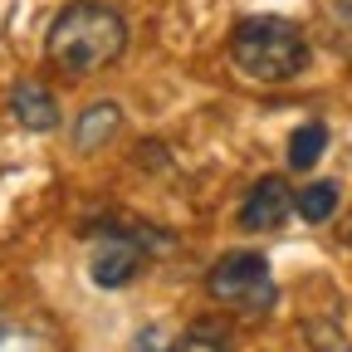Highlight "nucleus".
<instances>
[{
	"instance_id": "ddd939ff",
	"label": "nucleus",
	"mask_w": 352,
	"mask_h": 352,
	"mask_svg": "<svg viewBox=\"0 0 352 352\" xmlns=\"http://www.w3.org/2000/svg\"><path fill=\"white\" fill-rule=\"evenodd\" d=\"M342 240H347V245H352V226H347V235H342Z\"/></svg>"
},
{
	"instance_id": "6e6552de",
	"label": "nucleus",
	"mask_w": 352,
	"mask_h": 352,
	"mask_svg": "<svg viewBox=\"0 0 352 352\" xmlns=\"http://www.w3.org/2000/svg\"><path fill=\"white\" fill-rule=\"evenodd\" d=\"M323 152H328V127L323 122H303L294 138H289V166L294 171H308Z\"/></svg>"
},
{
	"instance_id": "0eeeda50",
	"label": "nucleus",
	"mask_w": 352,
	"mask_h": 352,
	"mask_svg": "<svg viewBox=\"0 0 352 352\" xmlns=\"http://www.w3.org/2000/svg\"><path fill=\"white\" fill-rule=\"evenodd\" d=\"M118 127H122V108L103 98V103H94V108L78 118V127H74V147L88 157V152H98L103 142H113V138H118Z\"/></svg>"
},
{
	"instance_id": "f03ea898",
	"label": "nucleus",
	"mask_w": 352,
	"mask_h": 352,
	"mask_svg": "<svg viewBox=\"0 0 352 352\" xmlns=\"http://www.w3.org/2000/svg\"><path fill=\"white\" fill-rule=\"evenodd\" d=\"M230 59L254 83H289L308 69V39L284 15H250L230 34Z\"/></svg>"
},
{
	"instance_id": "9d476101",
	"label": "nucleus",
	"mask_w": 352,
	"mask_h": 352,
	"mask_svg": "<svg viewBox=\"0 0 352 352\" xmlns=\"http://www.w3.org/2000/svg\"><path fill=\"white\" fill-rule=\"evenodd\" d=\"M171 352H230V333L220 328V323H210V318H196L186 328V338L176 342Z\"/></svg>"
},
{
	"instance_id": "1a4fd4ad",
	"label": "nucleus",
	"mask_w": 352,
	"mask_h": 352,
	"mask_svg": "<svg viewBox=\"0 0 352 352\" xmlns=\"http://www.w3.org/2000/svg\"><path fill=\"white\" fill-rule=\"evenodd\" d=\"M338 210V186L333 182H314L298 191V215L308 220V226H323V220H333Z\"/></svg>"
},
{
	"instance_id": "f257e3e1",
	"label": "nucleus",
	"mask_w": 352,
	"mask_h": 352,
	"mask_svg": "<svg viewBox=\"0 0 352 352\" xmlns=\"http://www.w3.org/2000/svg\"><path fill=\"white\" fill-rule=\"evenodd\" d=\"M127 50V20L103 6V0H74L64 6L44 34V54H50L54 69L83 78V74H98L108 64H118Z\"/></svg>"
},
{
	"instance_id": "423d86ee",
	"label": "nucleus",
	"mask_w": 352,
	"mask_h": 352,
	"mask_svg": "<svg viewBox=\"0 0 352 352\" xmlns=\"http://www.w3.org/2000/svg\"><path fill=\"white\" fill-rule=\"evenodd\" d=\"M10 113L25 132H50L59 127V103L50 88H39V83H15L10 88Z\"/></svg>"
},
{
	"instance_id": "f8f14e48",
	"label": "nucleus",
	"mask_w": 352,
	"mask_h": 352,
	"mask_svg": "<svg viewBox=\"0 0 352 352\" xmlns=\"http://www.w3.org/2000/svg\"><path fill=\"white\" fill-rule=\"evenodd\" d=\"M132 352H171V347H166V333L162 328H142L138 338H132Z\"/></svg>"
},
{
	"instance_id": "20e7f679",
	"label": "nucleus",
	"mask_w": 352,
	"mask_h": 352,
	"mask_svg": "<svg viewBox=\"0 0 352 352\" xmlns=\"http://www.w3.org/2000/svg\"><path fill=\"white\" fill-rule=\"evenodd\" d=\"M142 259H147V230L108 220L103 240L94 245V254H88V279H94L98 289H122L132 274L142 270Z\"/></svg>"
},
{
	"instance_id": "39448f33",
	"label": "nucleus",
	"mask_w": 352,
	"mask_h": 352,
	"mask_svg": "<svg viewBox=\"0 0 352 352\" xmlns=\"http://www.w3.org/2000/svg\"><path fill=\"white\" fill-rule=\"evenodd\" d=\"M298 196L289 191V182H279V176H259V182L250 186V196L240 201V226L254 235V230H279L284 220L294 215Z\"/></svg>"
},
{
	"instance_id": "9b49d317",
	"label": "nucleus",
	"mask_w": 352,
	"mask_h": 352,
	"mask_svg": "<svg viewBox=\"0 0 352 352\" xmlns=\"http://www.w3.org/2000/svg\"><path fill=\"white\" fill-rule=\"evenodd\" d=\"M303 352H352V347L333 323H308L303 328Z\"/></svg>"
},
{
	"instance_id": "7ed1b4c3",
	"label": "nucleus",
	"mask_w": 352,
	"mask_h": 352,
	"mask_svg": "<svg viewBox=\"0 0 352 352\" xmlns=\"http://www.w3.org/2000/svg\"><path fill=\"white\" fill-rule=\"evenodd\" d=\"M206 289H210L215 303L235 308V314H250V318L270 314L274 298H279V289H274V279H270V259H264V254H250V250H235V254L220 259L215 270L206 274Z\"/></svg>"
}]
</instances>
